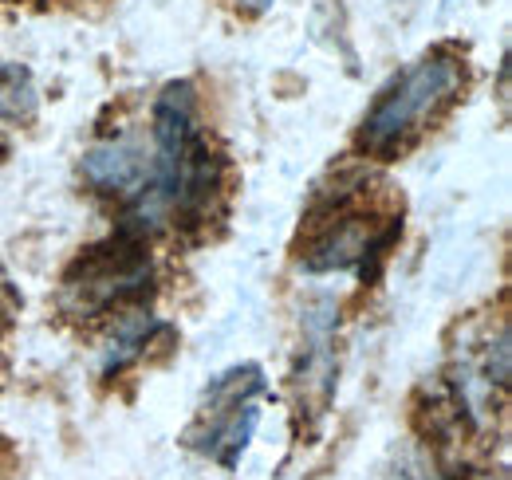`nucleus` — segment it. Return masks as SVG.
Masks as SVG:
<instances>
[{
    "label": "nucleus",
    "instance_id": "0eeeda50",
    "mask_svg": "<svg viewBox=\"0 0 512 480\" xmlns=\"http://www.w3.org/2000/svg\"><path fill=\"white\" fill-rule=\"evenodd\" d=\"M40 111V87L24 63H0V119L32 122Z\"/></svg>",
    "mask_w": 512,
    "mask_h": 480
},
{
    "label": "nucleus",
    "instance_id": "6e6552de",
    "mask_svg": "<svg viewBox=\"0 0 512 480\" xmlns=\"http://www.w3.org/2000/svg\"><path fill=\"white\" fill-rule=\"evenodd\" d=\"M241 4H249V8H272L276 0H241Z\"/></svg>",
    "mask_w": 512,
    "mask_h": 480
},
{
    "label": "nucleus",
    "instance_id": "f03ea898",
    "mask_svg": "<svg viewBox=\"0 0 512 480\" xmlns=\"http://www.w3.org/2000/svg\"><path fill=\"white\" fill-rule=\"evenodd\" d=\"M461 91V60L434 52L410 63L371 107L359 130V146L367 154H394L414 142L430 122L446 111Z\"/></svg>",
    "mask_w": 512,
    "mask_h": 480
},
{
    "label": "nucleus",
    "instance_id": "f257e3e1",
    "mask_svg": "<svg viewBox=\"0 0 512 480\" xmlns=\"http://www.w3.org/2000/svg\"><path fill=\"white\" fill-rule=\"evenodd\" d=\"M217 189V158L201 138L190 83H170L154 103L150 166L142 189L127 201L123 233L150 237L170 225H193Z\"/></svg>",
    "mask_w": 512,
    "mask_h": 480
},
{
    "label": "nucleus",
    "instance_id": "20e7f679",
    "mask_svg": "<svg viewBox=\"0 0 512 480\" xmlns=\"http://www.w3.org/2000/svg\"><path fill=\"white\" fill-rule=\"evenodd\" d=\"M264 394V378L256 366H237L229 374H221L213 386H209V398H205V410H201V429L190 433V441L209 453L213 461H221L225 469L237 465V457L245 453L249 437H253L260 410H256V398Z\"/></svg>",
    "mask_w": 512,
    "mask_h": 480
},
{
    "label": "nucleus",
    "instance_id": "423d86ee",
    "mask_svg": "<svg viewBox=\"0 0 512 480\" xmlns=\"http://www.w3.org/2000/svg\"><path fill=\"white\" fill-rule=\"evenodd\" d=\"M146 166H150V150L146 142L138 138H115V142H103L95 150L83 154V181L95 189V193H115L130 201L142 181H146Z\"/></svg>",
    "mask_w": 512,
    "mask_h": 480
},
{
    "label": "nucleus",
    "instance_id": "39448f33",
    "mask_svg": "<svg viewBox=\"0 0 512 480\" xmlns=\"http://www.w3.org/2000/svg\"><path fill=\"white\" fill-rule=\"evenodd\" d=\"M398 217L379 221L375 213H355L347 205H339L331 213V221H323L320 233L312 237L308 252H304V268L308 272H359L363 280L375 276L379 260L386 248L398 237Z\"/></svg>",
    "mask_w": 512,
    "mask_h": 480
},
{
    "label": "nucleus",
    "instance_id": "7ed1b4c3",
    "mask_svg": "<svg viewBox=\"0 0 512 480\" xmlns=\"http://www.w3.org/2000/svg\"><path fill=\"white\" fill-rule=\"evenodd\" d=\"M150 284V256L142 252V237L119 233L111 244L83 252L71 272L64 276L60 303L64 311L87 319V315H107L111 307L138 300Z\"/></svg>",
    "mask_w": 512,
    "mask_h": 480
}]
</instances>
